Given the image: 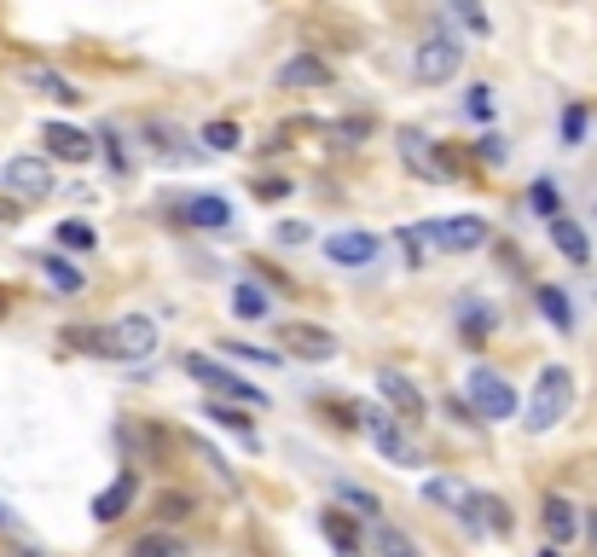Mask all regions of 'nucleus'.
Here are the masks:
<instances>
[{
	"mask_svg": "<svg viewBox=\"0 0 597 557\" xmlns=\"http://www.w3.org/2000/svg\"><path fill=\"white\" fill-rule=\"evenodd\" d=\"M71 343L88 349V354H105V360H145V354L157 349V319L123 314V319H111V326H99V331H71Z\"/></svg>",
	"mask_w": 597,
	"mask_h": 557,
	"instance_id": "1",
	"label": "nucleus"
},
{
	"mask_svg": "<svg viewBox=\"0 0 597 557\" xmlns=\"http://www.w3.org/2000/svg\"><path fill=\"white\" fill-rule=\"evenodd\" d=\"M569 407H574V371L569 366H545L534 378V395H528V430L534 435L557 430L562 418H569Z\"/></svg>",
	"mask_w": 597,
	"mask_h": 557,
	"instance_id": "2",
	"label": "nucleus"
},
{
	"mask_svg": "<svg viewBox=\"0 0 597 557\" xmlns=\"http://www.w3.org/2000/svg\"><path fill=\"white\" fill-rule=\"evenodd\" d=\"M465 401H470L475 425H505V418H517V390H510V378L493 366H470Z\"/></svg>",
	"mask_w": 597,
	"mask_h": 557,
	"instance_id": "3",
	"label": "nucleus"
},
{
	"mask_svg": "<svg viewBox=\"0 0 597 557\" xmlns=\"http://www.w3.org/2000/svg\"><path fill=\"white\" fill-rule=\"evenodd\" d=\"M458 71H465V41H458L453 29H430L412 53V76L423 88H441V81H453Z\"/></svg>",
	"mask_w": 597,
	"mask_h": 557,
	"instance_id": "4",
	"label": "nucleus"
},
{
	"mask_svg": "<svg viewBox=\"0 0 597 557\" xmlns=\"http://www.w3.org/2000/svg\"><path fill=\"white\" fill-rule=\"evenodd\" d=\"M360 425H366L371 447H378L389 465H401V470H412V465H418V447H412V435L401 430V418H395V413H383V407H360Z\"/></svg>",
	"mask_w": 597,
	"mask_h": 557,
	"instance_id": "5",
	"label": "nucleus"
},
{
	"mask_svg": "<svg viewBox=\"0 0 597 557\" xmlns=\"http://www.w3.org/2000/svg\"><path fill=\"white\" fill-rule=\"evenodd\" d=\"M412 232H418V239H430L435 250H453V256H470V250L487 244V221H482V215H447V221H423Z\"/></svg>",
	"mask_w": 597,
	"mask_h": 557,
	"instance_id": "6",
	"label": "nucleus"
},
{
	"mask_svg": "<svg viewBox=\"0 0 597 557\" xmlns=\"http://www.w3.org/2000/svg\"><path fill=\"white\" fill-rule=\"evenodd\" d=\"M180 366L192 371L198 383H209V390L232 395V401H244V407H262V401H267L262 390H255V383H244V378H238V371H227V366H220V360H209V354H186Z\"/></svg>",
	"mask_w": 597,
	"mask_h": 557,
	"instance_id": "7",
	"label": "nucleus"
},
{
	"mask_svg": "<svg viewBox=\"0 0 597 557\" xmlns=\"http://www.w3.org/2000/svg\"><path fill=\"white\" fill-rule=\"evenodd\" d=\"M0 180H7V192H18V198H47L53 192V163L47 157H12L7 168H0Z\"/></svg>",
	"mask_w": 597,
	"mask_h": 557,
	"instance_id": "8",
	"label": "nucleus"
},
{
	"mask_svg": "<svg viewBox=\"0 0 597 557\" xmlns=\"http://www.w3.org/2000/svg\"><path fill=\"white\" fill-rule=\"evenodd\" d=\"M326 256H331L336 267H371V262H378V232H366V227L331 232V239H326Z\"/></svg>",
	"mask_w": 597,
	"mask_h": 557,
	"instance_id": "9",
	"label": "nucleus"
},
{
	"mask_svg": "<svg viewBox=\"0 0 597 557\" xmlns=\"http://www.w3.org/2000/svg\"><path fill=\"white\" fill-rule=\"evenodd\" d=\"M453 326L470 337V343H487L493 331H499V308H493L487 296H458L453 302Z\"/></svg>",
	"mask_w": 597,
	"mask_h": 557,
	"instance_id": "10",
	"label": "nucleus"
},
{
	"mask_svg": "<svg viewBox=\"0 0 597 557\" xmlns=\"http://www.w3.org/2000/svg\"><path fill=\"white\" fill-rule=\"evenodd\" d=\"M279 343L290 354H302V360H331L336 354V337L326 326H302V319H290V326H279Z\"/></svg>",
	"mask_w": 597,
	"mask_h": 557,
	"instance_id": "11",
	"label": "nucleus"
},
{
	"mask_svg": "<svg viewBox=\"0 0 597 557\" xmlns=\"http://www.w3.org/2000/svg\"><path fill=\"white\" fill-rule=\"evenodd\" d=\"M378 390H383L389 407H395V418H406V425H418V418H423V395H418V383H412V378H401L395 366H378Z\"/></svg>",
	"mask_w": 597,
	"mask_h": 557,
	"instance_id": "12",
	"label": "nucleus"
},
{
	"mask_svg": "<svg viewBox=\"0 0 597 557\" xmlns=\"http://www.w3.org/2000/svg\"><path fill=\"white\" fill-rule=\"evenodd\" d=\"M41 140H47V157H59V163H88L93 145H99L93 134H81V128H71V123H47Z\"/></svg>",
	"mask_w": 597,
	"mask_h": 557,
	"instance_id": "13",
	"label": "nucleus"
},
{
	"mask_svg": "<svg viewBox=\"0 0 597 557\" xmlns=\"http://www.w3.org/2000/svg\"><path fill=\"white\" fill-rule=\"evenodd\" d=\"M539 529L551 534V546H569V540L580 534V505L562 499V494H545L539 499Z\"/></svg>",
	"mask_w": 597,
	"mask_h": 557,
	"instance_id": "14",
	"label": "nucleus"
},
{
	"mask_svg": "<svg viewBox=\"0 0 597 557\" xmlns=\"http://www.w3.org/2000/svg\"><path fill=\"white\" fill-rule=\"evenodd\" d=\"M279 88H331V64L319 53H296L279 64Z\"/></svg>",
	"mask_w": 597,
	"mask_h": 557,
	"instance_id": "15",
	"label": "nucleus"
},
{
	"mask_svg": "<svg viewBox=\"0 0 597 557\" xmlns=\"http://www.w3.org/2000/svg\"><path fill=\"white\" fill-rule=\"evenodd\" d=\"M180 221L220 232V227H232V204H227V198H215V192H198V198H186V204H180Z\"/></svg>",
	"mask_w": 597,
	"mask_h": 557,
	"instance_id": "16",
	"label": "nucleus"
},
{
	"mask_svg": "<svg viewBox=\"0 0 597 557\" xmlns=\"http://www.w3.org/2000/svg\"><path fill=\"white\" fill-rule=\"evenodd\" d=\"M465 522H470V529L510 534V505H505L499 494H470V499H465Z\"/></svg>",
	"mask_w": 597,
	"mask_h": 557,
	"instance_id": "17",
	"label": "nucleus"
},
{
	"mask_svg": "<svg viewBox=\"0 0 597 557\" xmlns=\"http://www.w3.org/2000/svg\"><path fill=\"white\" fill-rule=\"evenodd\" d=\"M401 157L412 163L423 180H441V175H447V163L435 157V140H430V134H418V128H406V134H401Z\"/></svg>",
	"mask_w": 597,
	"mask_h": 557,
	"instance_id": "18",
	"label": "nucleus"
},
{
	"mask_svg": "<svg viewBox=\"0 0 597 557\" xmlns=\"http://www.w3.org/2000/svg\"><path fill=\"white\" fill-rule=\"evenodd\" d=\"M319 534L331 540L336 552L343 557H360V522H354L348 511H336V505H326V511H319Z\"/></svg>",
	"mask_w": 597,
	"mask_h": 557,
	"instance_id": "19",
	"label": "nucleus"
},
{
	"mask_svg": "<svg viewBox=\"0 0 597 557\" xmlns=\"http://www.w3.org/2000/svg\"><path fill=\"white\" fill-rule=\"evenodd\" d=\"M134 494H140V482H134V470H123V477H116V482L105 488V494L93 499V517H99V522H116V517H128Z\"/></svg>",
	"mask_w": 597,
	"mask_h": 557,
	"instance_id": "20",
	"label": "nucleus"
},
{
	"mask_svg": "<svg viewBox=\"0 0 597 557\" xmlns=\"http://www.w3.org/2000/svg\"><path fill=\"white\" fill-rule=\"evenodd\" d=\"M24 81H29V88H36L41 99H59V105H76V99H81L76 81H71V76H59V71H47V64H29Z\"/></svg>",
	"mask_w": 597,
	"mask_h": 557,
	"instance_id": "21",
	"label": "nucleus"
},
{
	"mask_svg": "<svg viewBox=\"0 0 597 557\" xmlns=\"http://www.w3.org/2000/svg\"><path fill=\"white\" fill-rule=\"evenodd\" d=\"M551 244H557L574 267H580V262H592V239H586V227L569 221V215H557V221H551Z\"/></svg>",
	"mask_w": 597,
	"mask_h": 557,
	"instance_id": "22",
	"label": "nucleus"
},
{
	"mask_svg": "<svg viewBox=\"0 0 597 557\" xmlns=\"http://www.w3.org/2000/svg\"><path fill=\"white\" fill-rule=\"evenodd\" d=\"M41 274H47V284H53L59 296H76L81 284H88V279H81V267L64 262V256H41Z\"/></svg>",
	"mask_w": 597,
	"mask_h": 557,
	"instance_id": "23",
	"label": "nucleus"
},
{
	"mask_svg": "<svg viewBox=\"0 0 597 557\" xmlns=\"http://www.w3.org/2000/svg\"><path fill=\"white\" fill-rule=\"evenodd\" d=\"M539 314L551 319V331H562V337L574 331V308H569V296H562L557 284H539Z\"/></svg>",
	"mask_w": 597,
	"mask_h": 557,
	"instance_id": "24",
	"label": "nucleus"
},
{
	"mask_svg": "<svg viewBox=\"0 0 597 557\" xmlns=\"http://www.w3.org/2000/svg\"><path fill=\"white\" fill-rule=\"evenodd\" d=\"M232 314L238 319H267V291L255 279H238L232 284Z\"/></svg>",
	"mask_w": 597,
	"mask_h": 557,
	"instance_id": "25",
	"label": "nucleus"
},
{
	"mask_svg": "<svg viewBox=\"0 0 597 557\" xmlns=\"http://www.w3.org/2000/svg\"><path fill=\"white\" fill-rule=\"evenodd\" d=\"M192 511H198V499L186 494V488H168V494H157V511H151V517H157V522H186Z\"/></svg>",
	"mask_w": 597,
	"mask_h": 557,
	"instance_id": "26",
	"label": "nucleus"
},
{
	"mask_svg": "<svg viewBox=\"0 0 597 557\" xmlns=\"http://www.w3.org/2000/svg\"><path fill=\"white\" fill-rule=\"evenodd\" d=\"M447 12H458V24H465L470 29V36H493V18H487V7H482V0H447Z\"/></svg>",
	"mask_w": 597,
	"mask_h": 557,
	"instance_id": "27",
	"label": "nucleus"
},
{
	"mask_svg": "<svg viewBox=\"0 0 597 557\" xmlns=\"http://www.w3.org/2000/svg\"><path fill=\"white\" fill-rule=\"evenodd\" d=\"M203 418H215V425H227L232 435H244V442L255 447V425H250V413H244V407H220V401H209V407H203Z\"/></svg>",
	"mask_w": 597,
	"mask_h": 557,
	"instance_id": "28",
	"label": "nucleus"
},
{
	"mask_svg": "<svg viewBox=\"0 0 597 557\" xmlns=\"http://www.w3.org/2000/svg\"><path fill=\"white\" fill-rule=\"evenodd\" d=\"M378 552H383V557H423V552H418V540H412V534H401L395 522H378Z\"/></svg>",
	"mask_w": 597,
	"mask_h": 557,
	"instance_id": "29",
	"label": "nucleus"
},
{
	"mask_svg": "<svg viewBox=\"0 0 597 557\" xmlns=\"http://www.w3.org/2000/svg\"><path fill=\"white\" fill-rule=\"evenodd\" d=\"M336 494H343V499H348V505H354V511H360V517H378V511H383V499L371 494V488L348 482V477H336Z\"/></svg>",
	"mask_w": 597,
	"mask_h": 557,
	"instance_id": "30",
	"label": "nucleus"
},
{
	"mask_svg": "<svg viewBox=\"0 0 597 557\" xmlns=\"http://www.w3.org/2000/svg\"><path fill=\"white\" fill-rule=\"evenodd\" d=\"M128 557H180V540L175 534H140L128 546Z\"/></svg>",
	"mask_w": 597,
	"mask_h": 557,
	"instance_id": "31",
	"label": "nucleus"
},
{
	"mask_svg": "<svg viewBox=\"0 0 597 557\" xmlns=\"http://www.w3.org/2000/svg\"><path fill=\"white\" fill-rule=\"evenodd\" d=\"M528 204H534V215H545V221H557V215H562L557 180H534V192H528Z\"/></svg>",
	"mask_w": 597,
	"mask_h": 557,
	"instance_id": "32",
	"label": "nucleus"
},
{
	"mask_svg": "<svg viewBox=\"0 0 597 557\" xmlns=\"http://www.w3.org/2000/svg\"><path fill=\"white\" fill-rule=\"evenodd\" d=\"M423 494H430L435 505H465V499H470V488H465V482H453V477H430V482H423Z\"/></svg>",
	"mask_w": 597,
	"mask_h": 557,
	"instance_id": "33",
	"label": "nucleus"
},
{
	"mask_svg": "<svg viewBox=\"0 0 597 557\" xmlns=\"http://www.w3.org/2000/svg\"><path fill=\"white\" fill-rule=\"evenodd\" d=\"M53 232H59V250H93V239H99L88 221H59Z\"/></svg>",
	"mask_w": 597,
	"mask_h": 557,
	"instance_id": "34",
	"label": "nucleus"
},
{
	"mask_svg": "<svg viewBox=\"0 0 597 557\" xmlns=\"http://www.w3.org/2000/svg\"><path fill=\"white\" fill-rule=\"evenodd\" d=\"M227 360H250V366H279V354L272 349H255V343H220Z\"/></svg>",
	"mask_w": 597,
	"mask_h": 557,
	"instance_id": "35",
	"label": "nucleus"
},
{
	"mask_svg": "<svg viewBox=\"0 0 597 557\" xmlns=\"http://www.w3.org/2000/svg\"><path fill=\"white\" fill-rule=\"evenodd\" d=\"M290 192H296V180H284V175H262V180H255V198H262V204H284Z\"/></svg>",
	"mask_w": 597,
	"mask_h": 557,
	"instance_id": "36",
	"label": "nucleus"
},
{
	"mask_svg": "<svg viewBox=\"0 0 597 557\" xmlns=\"http://www.w3.org/2000/svg\"><path fill=\"white\" fill-rule=\"evenodd\" d=\"M203 145L209 151H238V123H209L203 128Z\"/></svg>",
	"mask_w": 597,
	"mask_h": 557,
	"instance_id": "37",
	"label": "nucleus"
},
{
	"mask_svg": "<svg viewBox=\"0 0 597 557\" xmlns=\"http://www.w3.org/2000/svg\"><path fill=\"white\" fill-rule=\"evenodd\" d=\"M475 157H482L487 168H505V157H510V145L499 140V134H482V140H475Z\"/></svg>",
	"mask_w": 597,
	"mask_h": 557,
	"instance_id": "38",
	"label": "nucleus"
},
{
	"mask_svg": "<svg viewBox=\"0 0 597 557\" xmlns=\"http://www.w3.org/2000/svg\"><path fill=\"white\" fill-rule=\"evenodd\" d=\"M586 140V105H569L562 111V145H580Z\"/></svg>",
	"mask_w": 597,
	"mask_h": 557,
	"instance_id": "39",
	"label": "nucleus"
},
{
	"mask_svg": "<svg viewBox=\"0 0 597 557\" xmlns=\"http://www.w3.org/2000/svg\"><path fill=\"white\" fill-rule=\"evenodd\" d=\"M93 140H105V157H111V168H116V175H123V168H128V151L116 145V134L105 128V134H93Z\"/></svg>",
	"mask_w": 597,
	"mask_h": 557,
	"instance_id": "40",
	"label": "nucleus"
},
{
	"mask_svg": "<svg viewBox=\"0 0 597 557\" xmlns=\"http://www.w3.org/2000/svg\"><path fill=\"white\" fill-rule=\"evenodd\" d=\"M441 413L458 418V425H475V413H470V401H465V395H447V401H441Z\"/></svg>",
	"mask_w": 597,
	"mask_h": 557,
	"instance_id": "41",
	"label": "nucleus"
},
{
	"mask_svg": "<svg viewBox=\"0 0 597 557\" xmlns=\"http://www.w3.org/2000/svg\"><path fill=\"white\" fill-rule=\"evenodd\" d=\"M465 111H470V116H493V88H470Z\"/></svg>",
	"mask_w": 597,
	"mask_h": 557,
	"instance_id": "42",
	"label": "nucleus"
},
{
	"mask_svg": "<svg viewBox=\"0 0 597 557\" xmlns=\"http://www.w3.org/2000/svg\"><path fill=\"white\" fill-rule=\"evenodd\" d=\"M314 239V227H302V221H279V244H308Z\"/></svg>",
	"mask_w": 597,
	"mask_h": 557,
	"instance_id": "43",
	"label": "nucleus"
},
{
	"mask_svg": "<svg viewBox=\"0 0 597 557\" xmlns=\"http://www.w3.org/2000/svg\"><path fill=\"white\" fill-rule=\"evenodd\" d=\"M580 534L592 540V557H597V511H586V517H580Z\"/></svg>",
	"mask_w": 597,
	"mask_h": 557,
	"instance_id": "44",
	"label": "nucleus"
},
{
	"mask_svg": "<svg viewBox=\"0 0 597 557\" xmlns=\"http://www.w3.org/2000/svg\"><path fill=\"white\" fill-rule=\"evenodd\" d=\"M18 221V198H0V227H12Z\"/></svg>",
	"mask_w": 597,
	"mask_h": 557,
	"instance_id": "45",
	"label": "nucleus"
},
{
	"mask_svg": "<svg viewBox=\"0 0 597 557\" xmlns=\"http://www.w3.org/2000/svg\"><path fill=\"white\" fill-rule=\"evenodd\" d=\"M539 557H562V552H557V546H539Z\"/></svg>",
	"mask_w": 597,
	"mask_h": 557,
	"instance_id": "46",
	"label": "nucleus"
}]
</instances>
